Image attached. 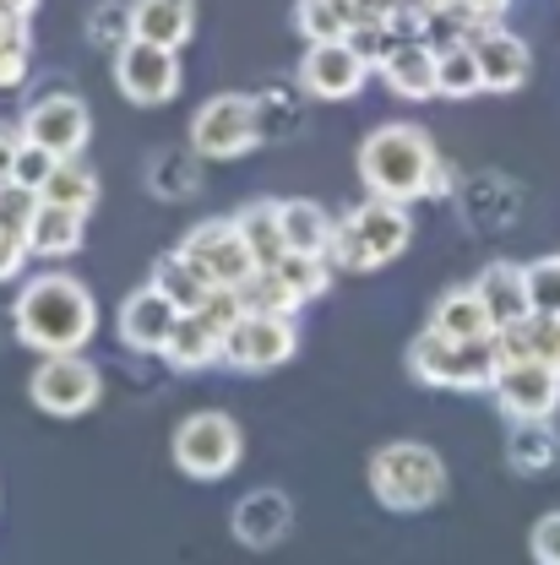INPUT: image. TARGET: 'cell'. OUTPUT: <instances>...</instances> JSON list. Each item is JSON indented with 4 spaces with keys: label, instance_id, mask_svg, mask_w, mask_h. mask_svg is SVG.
Masks as SVG:
<instances>
[{
    "label": "cell",
    "instance_id": "obj_33",
    "mask_svg": "<svg viewBox=\"0 0 560 565\" xmlns=\"http://www.w3.org/2000/svg\"><path fill=\"white\" fill-rule=\"evenodd\" d=\"M28 66H33V33H28V17H17V11L0 6V93L22 87V82H28Z\"/></svg>",
    "mask_w": 560,
    "mask_h": 565
},
{
    "label": "cell",
    "instance_id": "obj_15",
    "mask_svg": "<svg viewBox=\"0 0 560 565\" xmlns=\"http://www.w3.org/2000/svg\"><path fill=\"white\" fill-rule=\"evenodd\" d=\"M175 321H180V310H175L152 282H141V288H131V294L120 299V310H115V338L131 353H141V359H163V343H169Z\"/></svg>",
    "mask_w": 560,
    "mask_h": 565
},
{
    "label": "cell",
    "instance_id": "obj_11",
    "mask_svg": "<svg viewBox=\"0 0 560 565\" xmlns=\"http://www.w3.org/2000/svg\"><path fill=\"white\" fill-rule=\"evenodd\" d=\"M376 76V66L353 50V39H327V44H305L299 66H294V82L305 98L316 104H349L364 93V82Z\"/></svg>",
    "mask_w": 560,
    "mask_h": 565
},
{
    "label": "cell",
    "instance_id": "obj_1",
    "mask_svg": "<svg viewBox=\"0 0 560 565\" xmlns=\"http://www.w3.org/2000/svg\"><path fill=\"white\" fill-rule=\"evenodd\" d=\"M11 332L22 349L44 353H87L98 332V299L93 288L71 273L44 267L39 278H28L11 299Z\"/></svg>",
    "mask_w": 560,
    "mask_h": 565
},
{
    "label": "cell",
    "instance_id": "obj_16",
    "mask_svg": "<svg viewBox=\"0 0 560 565\" xmlns=\"http://www.w3.org/2000/svg\"><path fill=\"white\" fill-rule=\"evenodd\" d=\"M468 44H474V55H479L485 93H517V87H528V76H533V50H528V39H517L506 22L468 33Z\"/></svg>",
    "mask_w": 560,
    "mask_h": 565
},
{
    "label": "cell",
    "instance_id": "obj_43",
    "mask_svg": "<svg viewBox=\"0 0 560 565\" xmlns=\"http://www.w3.org/2000/svg\"><path fill=\"white\" fill-rule=\"evenodd\" d=\"M17 152H22V126H17V120H0V185L11 180Z\"/></svg>",
    "mask_w": 560,
    "mask_h": 565
},
{
    "label": "cell",
    "instance_id": "obj_42",
    "mask_svg": "<svg viewBox=\"0 0 560 565\" xmlns=\"http://www.w3.org/2000/svg\"><path fill=\"white\" fill-rule=\"evenodd\" d=\"M528 555L533 565H560V511H545L528 533Z\"/></svg>",
    "mask_w": 560,
    "mask_h": 565
},
{
    "label": "cell",
    "instance_id": "obj_31",
    "mask_svg": "<svg viewBox=\"0 0 560 565\" xmlns=\"http://www.w3.org/2000/svg\"><path fill=\"white\" fill-rule=\"evenodd\" d=\"M294 33H299L305 44L349 39V33H353L349 0H294Z\"/></svg>",
    "mask_w": 560,
    "mask_h": 565
},
{
    "label": "cell",
    "instance_id": "obj_36",
    "mask_svg": "<svg viewBox=\"0 0 560 565\" xmlns=\"http://www.w3.org/2000/svg\"><path fill=\"white\" fill-rule=\"evenodd\" d=\"M424 6H430V17H435V22H452L457 33L495 28V22L511 11V0H424Z\"/></svg>",
    "mask_w": 560,
    "mask_h": 565
},
{
    "label": "cell",
    "instance_id": "obj_17",
    "mask_svg": "<svg viewBox=\"0 0 560 565\" xmlns=\"http://www.w3.org/2000/svg\"><path fill=\"white\" fill-rule=\"evenodd\" d=\"M229 527H234V539L245 544V550H278L283 539L294 533V500L283 490H251L234 500V516H229Z\"/></svg>",
    "mask_w": 560,
    "mask_h": 565
},
{
    "label": "cell",
    "instance_id": "obj_29",
    "mask_svg": "<svg viewBox=\"0 0 560 565\" xmlns=\"http://www.w3.org/2000/svg\"><path fill=\"white\" fill-rule=\"evenodd\" d=\"M234 223H240V234H245V245H251L256 267H278L283 256H288V245H283L278 202H251V207L234 212Z\"/></svg>",
    "mask_w": 560,
    "mask_h": 565
},
{
    "label": "cell",
    "instance_id": "obj_28",
    "mask_svg": "<svg viewBox=\"0 0 560 565\" xmlns=\"http://www.w3.org/2000/svg\"><path fill=\"white\" fill-rule=\"evenodd\" d=\"M435 87H441V98H474V93H485L479 55H474L468 33H452L446 44H435Z\"/></svg>",
    "mask_w": 560,
    "mask_h": 565
},
{
    "label": "cell",
    "instance_id": "obj_23",
    "mask_svg": "<svg viewBox=\"0 0 560 565\" xmlns=\"http://www.w3.org/2000/svg\"><path fill=\"white\" fill-rule=\"evenodd\" d=\"M82 239H87V212L55 207V202L39 196V217H33V228H28V256H39V262H66V256L82 250Z\"/></svg>",
    "mask_w": 560,
    "mask_h": 565
},
{
    "label": "cell",
    "instance_id": "obj_19",
    "mask_svg": "<svg viewBox=\"0 0 560 565\" xmlns=\"http://www.w3.org/2000/svg\"><path fill=\"white\" fill-rule=\"evenodd\" d=\"M131 39L186 50L197 39V0H131Z\"/></svg>",
    "mask_w": 560,
    "mask_h": 565
},
{
    "label": "cell",
    "instance_id": "obj_2",
    "mask_svg": "<svg viewBox=\"0 0 560 565\" xmlns=\"http://www.w3.org/2000/svg\"><path fill=\"white\" fill-rule=\"evenodd\" d=\"M353 163H359V180H364L370 196L409 202V207L424 202V196H452V169H446L441 147L430 141V131L409 126V120L376 126L359 141Z\"/></svg>",
    "mask_w": 560,
    "mask_h": 565
},
{
    "label": "cell",
    "instance_id": "obj_21",
    "mask_svg": "<svg viewBox=\"0 0 560 565\" xmlns=\"http://www.w3.org/2000/svg\"><path fill=\"white\" fill-rule=\"evenodd\" d=\"M506 468L522 479H545L560 468V429L550 419L506 424Z\"/></svg>",
    "mask_w": 560,
    "mask_h": 565
},
{
    "label": "cell",
    "instance_id": "obj_7",
    "mask_svg": "<svg viewBox=\"0 0 560 565\" xmlns=\"http://www.w3.org/2000/svg\"><path fill=\"white\" fill-rule=\"evenodd\" d=\"M262 147V120H256V93H212L191 115V152L202 163H234Z\"/></svg>",
    "mask_w": 560,
    "mask_h": 565
},
{
    "label": "cell",
    "instance_id": "obj_10",
    "mask_svg": "<svg viewBox=\"0 0 560 565\" xmlns=\"http://www.w3.org/2000/svg\"><path fill=\"white\" fill-rule=\"evenodd\" d=\"M299 349V327L294 316H273V310H245L229 332H223V353L218 364L229 370H245V375H262V370H278L288 364Z\"/></svg>",
    "mask_w": 560,
    "mask_h": 565
},
{
    "label": "cell",
    "instance_id": "obj_25",
    "mask_svg": "<svg viewBox=\"0 0 560 565\" xmlns=\"http://www.w3.org/2000/svg\"><path fill=\"white\" fill-rule=\"evenodd\" d=\"M283 217V245L299 250V256H332V234H338V217H327V207H316L310 196H288L278 202Z\"/></svg>",
    "mask_w": 560,
    "mask_h": 565
},
{
    "label": "cell",
    "instance_id": "obj_8",
    "mask_svg": "<svg viewBox=\"0 0 560 565\" xmlns=\"http://www.w3.org/2000/svg\"><path fill=\"white\" fill-rule=\"evenodd\" d=\"M104 397V375L87 353H44L28 375V403L50 419H82Z\"/></svg>",
    "mask_w": 560,
    "mask_h": 565
},
{
    "label": "cell",
    "instance_id": "obj_39",
    "mask_svg": "<svg viewBox=\"0 0 560 565\" xmlns=\"http://www.w3.org/2000/svg\"><path fill=\"white\" fill-rule=\"evenodd\" d=\"M33 217H39V191H28V185L6 180V185H0V234H11V239H22V245H28Z\"/></svg>",
    "mask_w": 560,
    "mask_h": 565
},
{
    "label": "cell",
    "instance_id": "obj_18",
    "mask_svg": "<svg viewBox=\"0 0 560 565\" xmlns=\"http://www.w3.org/2000/svg\"><path fill=\"white\" fill-rule=\"evenodd\" d=\"M376 76H381L387 93L403 98V104L441 98V87H435V44H430V39H398V44L376 61Z\"/></svg>",
    "mask_w": 560,
    "mask_h": 565
},
{
    "label": "cell",
    "instance_id": "obj_5",
    "mask_svg": "<svg viewBox=\"0 0 560 565\" xmlns=\"http://www.w3.org/2000/svg\"><path fill=\"white\" fill-rule=\"evenodd\" d=\"M403 364L420 386H435V392H490L500 349H495V338H441L424 327L409 343Z\"/></svg>",
    "mask_w": 560,
    "mask_h": 565
},
{
    "label": "cell",
    "instance_id": "obj_32",
    "mask_svg": "<svg viewBox=\"0 0 560 565\" xmlns=\"http://www.w3.org/2000/svg\"><path fill=\"white\" fill-rule=\"evenodd\" d=\"M147 191L163 196V202L197 196V191H202V163H197V152H158L152 169H147Z\"/></svg>",
    "mask_w": 560,
    "mask_h": 565
},
{
    "label": "cell",
    "instance_id": "obj_40",
    "mask_svg": "<svg viewBox=\"0 0 560 565\" xmlns=\"http://www.w3.org/2000/svg\"><path fill=\"white\" fill-rule=\"evenodd\" d=\"M528 305L533 316H560V256L528 262Z\"/></svg>",
    "mask_w": 560,
    "mask_h": 565
},
{
    "label": "cell",
    "instance_id": "obj_41",
    "mask_svg": "<svg viewBox=\"0 0 560 565\" xmlns=\"http://www.w3.org/2000/svg\"><path fill=\"white\" fill-rule=\"evenodd\" d=\"M55 163H61V158H55L50 147H39V141H22L11 180H17V185H28V191H44V185H50V174H55Z\"/></svg>",
    "mask_w": 560,
    "mask_h": 565
},
{
    "label": "cell",
    "instance_id": "obj_34",
    "mask_svg": "<svg viewBox=\"0 0 560 565\" xmlns=\"http://www.w3.org/2000/svg\"><path fill=\"white\" fill-rule=\"evenodd\" d=\"M273 273H278L283 288H288L299 305H310V299H321V294L332 288V273H338V267H332V256H299V250H288Z\"/></svg>",
    "mask_w": 560,
    "mask_h": 565
},
{
    "label": "cell",
    "instance_id": "obj_6",
    "mask_svg": "<svg viewBox=\"0 0 560 565\" xmlns=\"http://www.w3.org/2000/svg\"><path fill=\"white\" fill-rule=\"evenodd\" d=\"M169 451H175V468H180L186 479L218 484V479H229V473L240 468V457H245V435H240V424L229 419L223 408H197V414L180 419L175 440H169Z\"/></svg>",
    "mask_w": 560,
    "mask_h": 565
},
{
    "label": "cell",
    "instance_id": "obj_14",
    "mask_svg": "<svg viewBox=\"0 0 560 565\" xmlns=\"http://www.w3.org/2000/svg\"><path fill=\"white\" fill-rule=\"evenodd\" d=\"M495 408L506 414V424L522 419H556L560 414V375L539 359H500L490 386Z\"/></svg>",
    "mask_w": 560,
    "mask_h": 565
},
{
    "label": "cell",
    "instance_id": "obj_27",
    "mask_svg": "<svg viewBox=\"0 0 560 565\" xmlns=\"http://www.w3.org/2000/svg\"><path fill=\"white\" fill-rule=\"evenodd\" d=\"M495 349H500V359H539L560 375V316H528L517 327H500Z\"/></svg>",
    "mask_w": 560,
    "mask_h": 565
},
{
    "label": "cell",
    "instance_id": "obj_20",
    "mask_svg": "<svg viewBox=\"0 0 560 565\" xmlns=\"http://www.w3.org/2000/svg\"><path fill=\"white\" fill-rule=\"evenodd\" d=\"M474 288H479V299H485V310H490L495 332L533 316V305H528V267H522V262H490V267L474 278Z\"/></svg>",
    "mask_w": 560,
    "mask_h": 565
},
{
    "label": "cell",
    "instance_id": "obj_13",
    "mask_svg": "<svg viewBox=\"0 0 560 565\" xmlns=\"http://www.w3.org/2000/svg\"><path fill=\"white\" fill-rule=\"evenodd\" d=\"M180 250H186L218 288H240V282L256 273V256H251V245H245V234H240L234 217H202V223H191V228L180 234Z\"/></svg>",
    "mask_w": 560,
    "mask_h": 565
},
{
    "label": "cell",
    "instance_id": "obj_12",
    "mask_svg": "<svg viewBox=\"0 0 560 565\" xmlns=\"http://www.w3.org/2000/svg\"><path fill=\"white\" fill-rule=\"evenodd\" d=\"M22 141H39L50 147L55 158H82L87 152V137H93V109L82 104V93L71 87H50L39 93L28 109H22Z\"/></svg>",
    "mask_w": 560,
    "mask_h": 565
},
{
    "label": "cell",
    "instance_id": "obj_4",
    "mask_svg": "<svg viewBox=\"0 0 560 565\" xmlns=\"http://www.w3.org/2000/svg\"><path fill=\"white\" fill-rule=\"evenodd\" d=\"M364 479H370L376 505H387L398 516H420L430 505H441V494L452 484L441 451L424 446V440H387V446H376Z\"/></svg>",
    "mask_w": 560,
    "mask_h": 565
},
{
    "label": "cell",
    "instance_id": "obj_24",
    "mask_svg": "<svg viewBox=\"0 0 560 565\" xmlns=\"http://www.w3.org/2000/svg\"><path fill=\"white\" fill-rule=\"evenodd\" d=\"M430 332H441V338H495V321L485 310V299H479V288L474 282L446 288L430 305Z\"/></svg>",
    "mask_w": 560,
    "mask_h": 565
},
{
    "label": "cell",
    "instance_id": "obj_37",
    "mask_svg": "<svg viewBox=\"0 0 560 565\" xmlns=\"http://www.w3.org/2000/svg\"><path fill=\"white\" fill-rule=\"evenodd\" d=\"M240 299H245V310H273V316H294V310H305V305L283 288V278L273 273V267H256L251 278L240 282Z\"/></svg>",
    "mask_w": 560,
    "mask_h": 565
},
{
    "label": "cell",
    "instance_id": "obj_38",
    "mask_svg": "<svg viewBox=\"0 0 560 565\" xmlns=\"http://www.w3.org/2000/svg\"><path fill=\"white\" fill-rule=\"evenodd\" d=\"M87 39L115 55V50L131 39V0H98L93 17H87Z\"/></svg>",
    "mask_w": 560,
    "mask_h": 565
},
{
    "label": "cell",
    "instance_id": "obj_44",
    "mask_svg": "<svg viewBox=\"0 0 560 565\" xmlns=\"http://www.w3.org/2000/svg\"><path fill=\"white\" fill-rule=\"evenodd\" d=\"M22 267H28V245L11 239V234H0V282L22 278Z\"/></svg>",
    "mask_w": 560,
    "mask_h": 565
},
{
    "label": "cell",
    "instance_id": "obj_9",
    "mask_svg": "<svg viewBox=\"0 0 560 565\" xmlns=\"http://www.w3.org/2000/svg\"><path fill=\"white\" fill-rule=\"evenodd\" d=\"M109 71H115L120 98L137 104V109L175 104V98H180V82H186L180 50H163V44H147V39H126V44L109 55Z\"/></svg>",
    "mask_w": 560,
    "mask_h": 565
},
{
    "label": "cell",
    "instance_id": "obj_22",
    "mask_svg": "<svg viewBox=\"0 0 560 565\" xmlns=\"http://www.w3.org/2000/svg\"><path fill=\"white\" fill-rule=\"evenodd\" d=\"M147 282H152V288H158V294H163V299H169V305H175L180 316L202 310V305L212 299V288H218V282H212L208 273H202V267H197V262H191V256L180 250V245H175V250H163V256L152 262Z\"/></svg>",
    "mask_w": 560,
    "mask_h": 565
},
{
    "label": "cell",
    "instance_id": "obj_26",
    "mask_svg": "<svg viewBox=\"0 0 560 565\" xmlns=\"http://www.w3.org/2000/svg\"><path fill=\"white\" fill-rule=\"evenodd\" d=\"M218 353H223V338L191 310V316L175 321V332H169V343H163V364L180 370V375H197V370H212V364H218Z\"/></svg>",
    "mask_w": 560,
    "mask_h": 565
},
{
    "label": "cell",
    "instance_id": "obj_35",
    "mask_svg": "<svg viewBox=\"0 0 560 565\" xmlns=\"http://www.w3.org/2000/svg\"><path fill=\"white\" fill-rule=\"evenodd\" d=\"M256 120H262V141L299 137V131H305L299 93H288V87H267V93H256Z\"/></svg>",
    "mask_w": 560,
    "mask_h": 565
},
{
    "label": "cell",
    "instance_id": "obj_3",
    "mask_svg": "<svg viewBox=\"0 0 560 565\" xmlns=\"http://www.w3.org/2000/svg\"><path fill=\"white\" fill-rule=\"evenodd\" d=\"M409 245H414V212H409V202L364 196L359 207H349L338 217L332 267H338V273H381V267H392Z\"/></svg>",
    "mask_w": 560,
    "mask_h": 565
},
{
    "label": "cell",
    "instance_id": "obj_30",
    "mask_svg": "<svg viewBox=\"0 0 560 565\" xmlns=\"http://www.w3.org/2000/svg\"><path fill=\"white\" fill-rule=\"evenodd\" d=\"M44 202H55V207H71V212H87L98 207V174H93V163H82V158H61L55 163V174H50V185L39 191Z\"/></svg>",
    "mask_w": 560,
    "mask_h": 565
}]
</instances>
